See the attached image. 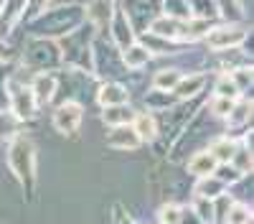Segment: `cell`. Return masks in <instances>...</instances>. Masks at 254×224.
Instances as JSON below:
<instances>
[{"mask_svg":"<svg viewBox=\"0 0 254 224\" xmlns=\"http://www.w3.org/2000/svg\"><path fill=\"white\" fill-rule=\"evenodd\" d=\"M79 117H81V110L74 107V105H66V107H61L56 112V125L64 133H74L76 125H79Z\"/></svg>","mask_w":254,"mask_h":224,"instance_id":"6da1fadb","label":"cell"},{"mask_svg":"<svg viewBox=\"0 0 254 224\" xmlns=\"http://www.w3.org/2000/svg\"><path fill=\"white\" fill-rule=\"evenodd\" d=\"M214 166H216V158L208 155V153H201V155H196L193 160H190V171L198 173V176H208L211 171H214Z\"/></svg>","mask_w":254,"mask_h":224,"instance_id":"7a4b0ae2","label":"cell"},{"mask_svg":"<svg viewBox=\"0 0 254 224\" xmlns=\"http://www.w3.org/2000/svg\"><path fill=\"white\" fill-rule=\"evenodd\" d=\"M198 194L206 196V199H214V196H221L224 194V183L216 181V178H203L198 183Z\"/></svg>","mask_w":254,"mask_h":224,"instance_id":"3957f363","label":"cell"},{"mask_svg":"<svg viewBox=\"0 0 254 224\" xmlns=\"http://www.w3.org/2000/svg\"><path fill=\"white\" fill-rule=\"evenodd\" d=\"M237 38H242V31H219L211 36V44L214 46H234Z\"/></svg>","mask_w":254,"mask_h":224,"instance_id":"277c9868","label":"cell"},{"mask_svg":"<svg viewBox=\"0 0 254 224\" xmlns=\"http://www.w3.org/2000/svg\"><path fill=\"white\" fill-rule=\"evenodd\" d=\"M226 222H229V224H247V222H249V209H244V207H234V209H229Z\"/></svg>","mask_w":254,"mask_h":224,"instance_id":"5b68a950","label":"cell"},{"mask_svg":"<svg viewBox=\"0 0 254 224\" xmlns=\"http://www.w3.org/2000/svg\"><path fill=\"white\" fill-rule=\"evenodd\" d=\"M137 133H140L142 138H153V135H155V122H153L150 117H140V120H137Z\"/></svg>","mask_w":254,"mask_h":224,"instance_id":"8992f818","label":"cell"},{"mask_svg":"<svg viewBox=\"0 0 254 224\" xmlns=\"http://www.w3.org/2000/svg\"><path fill=\"white\" fill-rule=\"evenodd\" d=\"M36 92H38L41 99L49 97V94L54 92V81H51L49 76H38V81H36Z\"/></svg>","mask_w":254,"mask_h":224,"instance_id":"52a82bcc","label":"cell"},{"mask_svg":"<svg viewBox=\"0 0 254 224\" xmlns=\"http://www.w3.org/2000/svg\"><path fill=\"white\" fill-rule=\"evenodd\" d=\"M115 99H125V92H122V89H117V87H104V92H102V102L112 105Z\"/></svg>","mask_w":254,"mask_h":224,"instance_id":"ba28073f","label":"cell"},{"mask_svg":"<svg viewBox=\"0 0 254 224\" xmlns=\"http://www.w3.org/2000/svg\"><path fill=\"white\" fill-rule=\"evenodd\" d=\"M178 79V74L176 72H163V74H158V79H155V84L158 87H163V89H168V87H173V81Z\"/></svg>","mask_w":254,"mask_h":224,"instance_id":"9c48e42d","label":"cell"},{"mask_svg":"<svg viewBox=\"0 0 254 224\" xmlns=\"http://www.w3.org/2000/svg\"><path fill=\"white\" fill-rule=\"evenodd\" d=\"M214 217V207H211V201H198V222H206Z\"/></svg>","mask_w":254,"mask_h":224,"instance_id":"30bf717a","label":"cell"},{"mask_svg":"<svg viewBox=\"0 0 254 224\" xmlns=\"http://www.w3.org/2000/svg\"><path fill=\"white\" fill-rule=\"evenodd\" d=\"M181 84H183V87H181V92H183V94H186V92H188V94H193L196 89H201V76L186 79V81H181Z\"/></svg>","mask_w":254,"mask_h":224,"instance_id":"8fae6325","label":"cell"}]
</instances>
